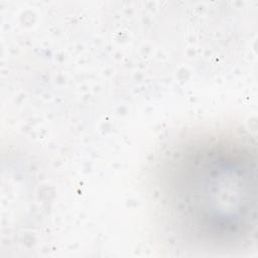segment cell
<instances>
[{
	"mask_svg": "<svg viewBox=\"0 0 258 258\" xmlns=\"http://www.w3.org/2000/svg\"><path fill=\"white\" fill-rule=\"evenodd\" d=\"M153 208L166 234L189 250L250 248L257 233V154L232 130L172 142L155 164Z\"/></svg>",
	"mask_w": 258,
	"mask_h": 258,
	"instance_id": "1",
	"label": "cell"
}]
</instances>
